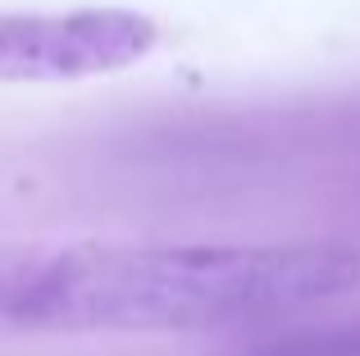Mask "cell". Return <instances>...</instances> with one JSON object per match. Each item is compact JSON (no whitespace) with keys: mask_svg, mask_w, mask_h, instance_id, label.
I'll use <instances>...</instances> for the list:
<instances>
[{"mask_svg":"<svg viewBox=\"0 0 360 356\" xmlns=\"http://www.w3.org/2000/svg\"><path fill=\"white\" fill-rule=\"evenodd\" d=\"M251 356H360V320L306 324L255 343Z\"/></svg>","mask_w":360,"mask_h":356,"instance_id":"3","label":"cell"},{"mask_svg":"<svg viewBox=\"0 0 360 356\" xmlns=\"http://www.w3.org/2000/svg\"><path fill=\"white\" fill-rule=\"evenodd\" d=\"M356 284L360 256L333 242L78 247L14 265L0 315L69 333L219 329L306 311Z\"/></svg>","mask_w":360,"mask_h":356,"instance_id":"1","label":"cell"},{"mask_svg":"<svg viewBox=\"0 0 360 356\" xmlns=\"http://www.w3.org/2000/svg\"><path fill=\"white\" fill-rule=\"evenodd\" d=\"M160 27L137 9L0 14V82H73L146 60Z\"/></svg>","mask_w":360,"mask_h":356,"instance_id":"2","label":"cell"}]
</instances>
